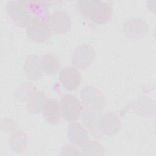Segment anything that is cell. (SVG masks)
Masks as SVG:
<instances>
[{
    "label": "cell",
    "instance_id": "obj_1",
    "mask_svg": "<svg viewBox=\"0 0 156 156\" xmlns=\"http://www.w3.org/2000/svg\"><path fill=\"white\" fill-rule=\"evenodd\" d=\"M76 5L80 13L97 24H105L111 20L113 9L111 5L102 1H78Z\"/></svg>",
    "mask_w": 156,
    "mask_h": 156
},
{
    "label": "cell",
    "instance_id": "obj_2",
    "mask_svg": "<svg viewBox=\"0 0 156 156\" xmlns=\"http://www.w3.org/2000/svg\"><path fill=\"white\" fill-rule=\"evenodd\" d=\"M80 98L83 110L102 113L106 100L102 93L93 86H86L80 91Z\"/></svg>",
    "mask_w": 156,
    "mask_h": 156
},
{
    "label": "cell",
    "instance_id": "obj_3",
    "mask_svg": "<svg viewBox=\"0 0 156 156\" xmlns=\"http://www.w3.org/2000/svg\"><path fill=\"white\" fill-rule=\"evenodd\" d=\"M6 11L13 21L20 27L26 26L32 17L28 1H9L6 4Z\"/></svg>",
    "mask_w": 156,
    "mask_h": 156
},
{
    "label": "cell",
    "instance_id": "obj_4",
    "mask_svg": "<svg viewBox=\"0 0 156 156\" xmlns=\"http://www.w3.org/2000/svg\"><path fill=\"white\" fill-rule=\"evenodd\" d=\"M62 116L70 122L78 120L82 115L83 106L77 96L72 94L63 95L60 102Z\"/></svg>",
    "mask_w": 156,
    "mask_h": 156
},
{
    "label": "cell",
    "instance_id": "obj_5",
    "mask_svg": "<svg viewBox=\"0 0 156 156\" xmlns=\"http://www.w3.org/2000/svg\"><path fill=\"white\" fill-rule=\"evenodd\" d=\"M26 33L27 38L35 43L45 42L51 36L46 22L35 16H32L26 24Z\"/></svg>",
    "mask_w": 156,
    "mask_h": 156
},
{
    "label": "cell",
    "instance_id": "obj_6",
    "mask_svg": "<svg viewBox=\"0 0 156 156\" xmlns=\"http://www.w3.org/2000/svg\"><path fill=\"white\" fill-rule=\"evenodd\" d=\"M96 56L94 48L89 44H82L77 46L72 55L73 65L80 69H85L93 63Z\"/></svg>",
    "mask_w": 156,
    "mask_h": 156
},
{
    "label": "cell",
    "instance_id": "obj_7",
    "mask_svg": "<svg viewBox=\"0 0 156 156\" xmlns=\"http://www.w3.org/2000/svg\"><path fill=\"white\" fill-rule=\"evenodd\" d=\"M46 23L51 32L58 35L66 34L71 27V18L63 10H57L49 14Z\"/></svg>",
    "mask_w": 156,
    "mask_h": 156
},
{
    "label": "cell",
    "instance_id": "obj_8",
    "mask_svg": "<svg viewBox=\"0 0 156 156\" xmlns=\"http://www.w3.org/2000/svg\"><path fill=\"white\" fill-rule=\"evenodd\" d=\"M59 80L65 90L71 91L79 87L82 76L79 70L75 66H65L60 72Z\"/></svg>",
    "mask_w": 156,
    "mask_h": 156
},
{
    "label": "cell",
    "instance_id": "obj_9",
    "mask_svg": "<svg viewBox=\"0 0 156 156\" xmlns=\"http://www.w3.org/2000/svg\"><path fill=\"white\" fill-rule=\"evenodd\" d=\"M121 126V120L114 113H107L101 115L98 122V127L102 135L111 136L118 132Z\"/></svg>",
    "mask_w": 156,
    "mask_h": 156
},
{
    "label": "cell",
    "instance_id": "obj_10",
    "mask_svg": "<svg viewBox=\"0 0 156 156\" xmlns=\"http://www.w3.org/2000/svg\"><path fill=\"white\" fill-rule=\"evenodd\" d=\"M67 136L73 145L81 148L89 141L87 129L82 124L77 122H73L68 126Z\"/></svg>",
    "mask_w": 156,
    "mask_h": 156
},
{
    "label": "cell",
    "instance_id": "obj_11",
    "mask_svg": "<svg viewBox=\"0 0 156 156\" xmlns=\"http://www.w3.org/2000/svg\"><path fill=\"white\" fill-rule=\"evenodd\" d=\"M42 114L45 121L49 124L55 125L61 120L60 105L55 99H46L42 107Z\"/></svg>",
    "mask_w": 156,
    "mask_h": 156
},
{
    "label": "cell",
    "instance_id": "obj_12",
    "mask_svg": "<svg viewBox=\"0 0 156 156\" xmlns=\"http://www.w3.org/2000/svg\"><path fill=\"white\" fill-rule=\"evenodd\" d=\"M24 71L29 80H35L40 79L43 75L40 57L34 54L28 56L24 65Z\"/></svg>",
    "mask_w": 156,
    "mask_h": 156
},
{
    "label": "cell",
    "instance_id": "obj_13",
    "mask_svg": "<svg viewBox=\"0 0 156 156\" xmlns=\"http://www.w3.org/2000/svg\"><path fill=\"white\" fill-rule=\"evenodd\" d=\"M124 28L126 35L135 38H142L148 31L147 23L138 18L130 19L124 24Z\"/></svg>",
    "mask_w": 156,
    "mask_h": 156
},
{
    "label": "cell",
    "instance_id": "obj_14",
    "mask_svg": "<svg viewBox=\"0 0 156 156\" xmlns=\"http://www.w3.org/2000/svg\"><path fill=\"white\" fill-rule=\"evenodd\" d=\"M40 63L43 71L50 76L55 75L60 67L58 57L52 53H48L41 56Z\"/></svg>",
    "mask_w": 156,
    "mask_h": 156
},
{
    "label": "cell",
    "instance_id": "obj_15",
    "mask_svg": "<svg viewBox=\"0 0 156 156\" xmlns=\"http://www.w3.org/2000/svg\"><path fill=\"white\" fill-rule=\"evenodd\" d=\"M27 100L28 111L33 113H37L42 109L43 103L46 100V96L42 91L35 90Z\"/></svg>",
    "mask_w": 156,
    "mask_h": 156
},
{
    "label": "cell",
    "instance_id": "obj_16",
    "mask_svg": "<svg viewBox=\"0 0 156 156\" xmlns=\"http://www.w3.org/2000/svg\"><path fill=\"white\" fill-rule=\"evenodd\" d=\"M29 5L31 10V12H35L41 15L45 13L47 11L48 7L49 6V2L48 1H29Z\"/></svg>",
    "mask_w": 156,
    "mask_h": 156
}]
</instances>
